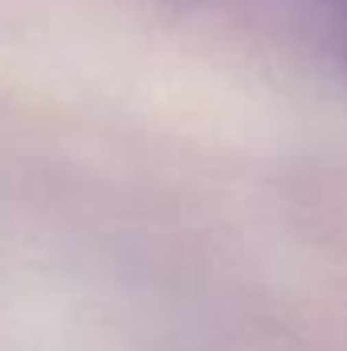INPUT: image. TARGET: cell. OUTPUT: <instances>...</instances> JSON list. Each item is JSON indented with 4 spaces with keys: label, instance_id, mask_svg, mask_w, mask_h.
<instances>
[{
    "label": "cell",
    "instance_id": "obj_1",
    "mask_svg": "<svg viewBox=\"0 0 347 351\" xmlns=\"http://www.w3.org/2000/svg\"><path fill=\"white\" fill-rule=\"evenodd\" d=\"M331 4H335V12H339V16L347 21V0H331Z\"/></svg>",
    "mask_w": 347,
    "mask_h": 351
}]
</instances>
